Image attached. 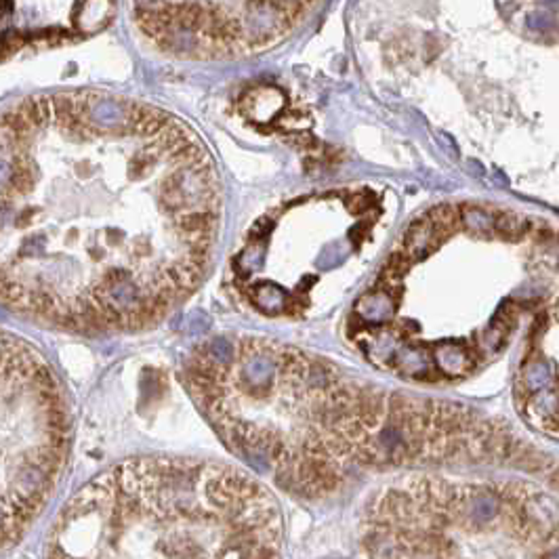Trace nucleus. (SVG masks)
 <instances>
[{
  "instance_id": "nucleus-1",
  "label": "nucleus",
  "mask_w": 559,
  "mask_h": 559,
  "mask_svg": "<svg viewBox=\"0 0 559 559\" xmlns=\"http://www.w3.org/2000/svg\"><path fill=\"white\" fill-rule=\"evenodd\" d=\"M185 385L209 425L257 477L318 500L364 471L507 469L555 460L505 419L431 395L385 389L271 338L202 343Z\"/></svg>"
},
{
  "instance_id": "nucleus-2",
  "label": "nucleus",
  "mask_w": 559,
  "mask_h": 559,
  "mask_svg": "<svg viewBox=\"0 0 559 559\" xmlns=\"http://www.w3.org/2000/svg\"><path fill=\"white\" fill-rule=\"evenodd\" d=\"M555 235L488 202H444L408 225L349 312L347 335L374 368L419 385L465 381L545 309Z\"/></svg>"
},
{
  "instance_id": "nucleus-3",
  "label": "nucleus",
  "mask_w": 559,
  "mask_h": 559,
  "mask_svg": "<svg viewBox=\"0 0 559 559\" xmlns=\"http://www.w3.org/2000/svg\"><path fill=\"white\" fill-rule=\"evenodd\" d=\"M44 559H290L274 490L254 473L183 456L128 458L61 509Z\"/></svg>"
},
{
  "instance_id": "nucleus-4",
  "label": "nucleus",
  "mask_w": 559,
  "mask_h": 559,
  "mask_svg": "<svg viewBox=\"0 0 559 559\" xmlns=\"http://www.w3.org/2000/svg\"><path fill=\"white\" fill-rule=\"evenodd\" d=\"M362 559H558V505L539 481L454 471L408 473L374 492Z\"/></svg>"
},
{
  "instance_id": "nucleus-5",
  "label": "nucleus",
  "mask_w": 559,
  "mask_h": 559,
  "mask_svg": "<svg viewBox=\"0 0 559 559\" xmlns=\"http://www.w3.org/2000/svg\"><path fill=\"white\" fill-rule=\"evenodd\" d=\"M70 440L57 379L36 351L11 338L0 355V549L21 541L44 513L63 477Z\"/></svg>"
},
{
  "instance_id": "nucleus-6",
  "label": "nucleus",
  "mask_w": 559,
  "mask_h": 559,
  "mask_svg": "<svg viewBox=\"0 0 559 559\" xmlns=\"http://www.w3.org/2000/svg\"><path fill=\"white\" fill-rule=\"evenodd\" d=\"M312 8L305 2L137 4L135 21L158 51L179 59L215 61L278 47Z\"/></svg>"
},
{
  "instance_id": "nucleus-7",
  "label": "nucleus",
  "mask_w": 559,
  "mask_h": 559,
  "mask_svg": "<svg viewBox=\"0 0 559 559\" xmlns=\"http://www.w3.org/2000/svg\"><path fill=\"white\" fill-rule=\"evenodd\" d=\"M555 324V309L547 316V309L539 318V335L526 349L520 374L515 381V400L522 419L539 434L558 438V376L555 366L547 368V331Z\"/></svg>"
}]
</instances>
